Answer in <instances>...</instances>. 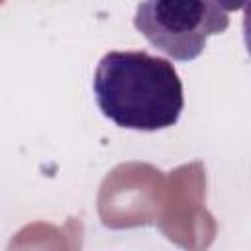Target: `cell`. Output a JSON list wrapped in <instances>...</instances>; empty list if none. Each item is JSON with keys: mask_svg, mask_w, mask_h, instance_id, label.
<instances>
[{"mask_svg": "<svg viewBox=\"0 0 251 251\" xmlns=\"http://www.w3.org/2000/svg\"><path fill=\"white\" fill-rule=\"evenodd\" d=\"M100 112L120 127L157 131L178 122L182 82L171 61L147 51H110L94 71Z\"/></svg>", "mask_w": 251, "mask_h": 251, "instance_id": "6da1fadb", "label": "cell"}, {"mask_svg": "<svg viewBox=\"0 0 251 251\" xmlns=\"http://www.w3.org/2000/svg\"><path fill=\"white\" fill-rule=\"evenodd\" d=\"M133 25L161 53L175 61H192L210 35L227 29L229 16L214 0H143Z\"/></svg>", "mask_w": 251, "mask_h": 251, "instance_id": "7a4b0ae2", "label": "cell"}, {"mask_svg": "<svg viewBox=\"0 0 251 251\" xmlns=\"http://www.w3.org/2000/svg\"><path fill=\"white\" fill-rule=\"evenodd\" d=\"M224 12H235V10H243L247 6L249 0H214Z\"/></svg>", "mask_w": 251, "mask_h": 251, "instance_id": "3957f363", "label": "cell"}]
</instances>
